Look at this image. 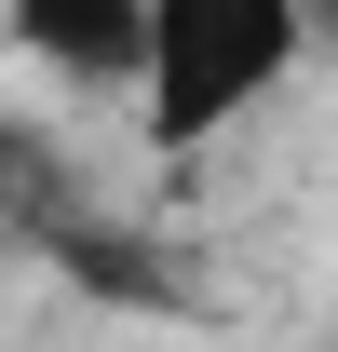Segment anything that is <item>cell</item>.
Returning <instances> with one entry per match:
<instances>
[{
	"instance_id": "cell-1",
	"label": "cell",
	"mask_w": 338,
	"mask_h": 352,
	"mask_svg": "<svg viewBox=\"0 0 338 352\" xmlns=\"http://www.w3.org/2000/svg\"><path fill=\"white\" fill-rule=\"evenodd\" d=\"M311 68V0H149V68H135V135L190 163L244 135L271 95Z\"/></svg>"
},
{
	"instance_id": "cell-3",
	"label": "cell",
	"mask_w": 338,
	"mask_h": 352,
	"mask_svg": "<svg viewBox=\"0 0 338 352\" xmlns=\"http://www.w3.org/2000/svg\"><path fill=\"white\" fill-rule=\"evenodd\" d=\"M27 204H41V149H27V135H0V230L27 217Z\"/></svg>"
},
{
	"instance_id": "cell-2",
	"label": "cell",
	"mask_w": 338,
	"mask_h": 352,
	"mask_svg": "<svg viewBox=\"0 0 338 352\" xmlns=\"http://www.w3.org/2000/svg\"><path fill=\"white\" fill-rule=\"evenodd\" d=\"M0 54L41 68V82H68V95H122V109H135L149 0H0Z\"/></svg>"
}]
</instances>
